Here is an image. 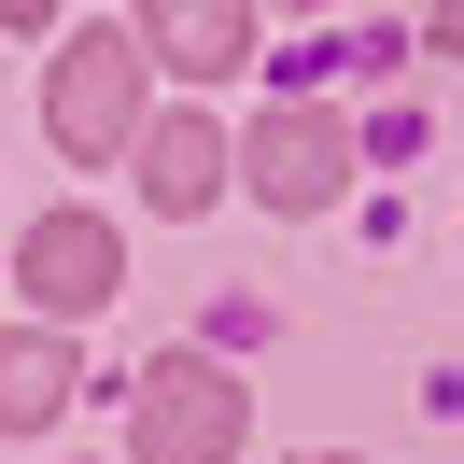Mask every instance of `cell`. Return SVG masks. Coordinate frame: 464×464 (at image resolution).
I'll list each match as a JSON object with an SVG mask.
<instances>
[{
	"label": "cell",
	"mask_w": 464,
	"mask_h": 464,
	"mask_svg": "<svg viewBox=\"0 0 464 464\" xmlns=\"http://www.w3.org/2000/svg\"><path fill=\"white\" fill-rule=\"evenodd\" d=\"M239 422H254V408H239V380L211 366V352H155L141 408H127V450H141V464H226Z\"/></svg>",
	"instance_id": "1"
},
{
	"label": "cell",
	"mask_w": 464,
	"mask_h": 464,
	"mask_svg": "<svg viewBox=\"0 0 464 464\" xmlns=\"http://www.w3.org/2000/svg\"><path fill=\"white\" fill-rule=\"evenodd\" d=\"M43 113H57V155H85V169L127 155V141H141V43H127V29H71Z\"/></svg>",
	"instance_id": "2"
},
{
	"label": "cell",
	"mask_w": 464,
	"mask_h": 464,
	"mask_svg": "<svg viewBox=\"0 0 464 464\" xmlns=\"http://www.w3.org/2000/svg\"><path fill=\"white\" fill-rule=\"evenodd\" d=\"M239 183H254L267 211H324L352 183V127L324 113V99H295V113H267L254 127V155H239Z\"/></svg>",
	"instance_id": "3"
},
{
	"label": "cell",
	"mask_w": 464,
	"mask_h": 464,
	"mask_svg": "<svg viewBox=\"0 0 464 464\" xmlns=\"http://www.w3.org/2000/svg\"><path fill=\"white\" fill-rule=\"evenodd\" d=\"M14 282H29L43 338H57V324H85L99 295H113V226H99V211H43L29 254H14Z\"/></svg>",
	"instance_id": "4"
},
{
	"label": "cell",
	"mask_w": 464,
	"mask_h": 464,
	"mask_svg": "<svg viewBox=\"0 0 464 464\" xmlns=\"http://www.w3.org/2000/svg\"><path fill=\"white\" fill-rule=\"evenodd\" d=\"M127 43H141V71L169 57L183 85H211V71L254 57V14H239V0H183V14H169V0H155V14H127Z\"/></svg>",
	"instance_id": "5"
},
{
	"label": "cell",
	"mask_w": 464,
	"mask_h": 464,
	"mask_svg": "<svg viewBox=\"0 0 464 464\" xmlns=\"http://www.w3.org/2000/svg\"><path fill=\"white\" fill-rule=\"evenodd\" d=\"M57 408H71V338L14 324V338H0V436H43Z\"/></svg>",
	"instance_id": "6"
},
{
	"label": "cell",
	"mask_w": 464,
	"mask_h": 464,
	"mask_svg": "<svg viewBox=\"0 0 464 464\" xmlns=\"http://www.w3.org/2000/svg\"><path fill=\"white\" fill-rule=\"evenodd\" d=\"M211 183H226V141H211L198 113H169V127L141 141V198H155V211H211Z\"/></svg>",
	"instance_id": "7"
},
{
	"label": "cell",
	"mask_w": 464,
	"mask_h": 464,
	"mask_svg": "<svg viewBox=\"0 0 464 464\" xmlns=\"http://www.w3.org/2000/svg\"><path fill=\"white\" fill-rule=\"evenodd\" d=\"M422 29H436V43H450V57H464V0H450V14H422Z\"/></svg>",
	"instance_id": "8"
},
{
	"label": "cell",
	"mask_w": 464,
	"mask_h": 464,
	"mask_svg": "<svg viewBox=\"0 0 464 464\" xmlns=\"http://www.w3.org/2000/svg\"><path fill=\"white\" fill-rule=\"evenodd\" d=\"M310 464H352V450H310Z\"/></svg>",
	"instance_id": "9"
}]
</instances>
